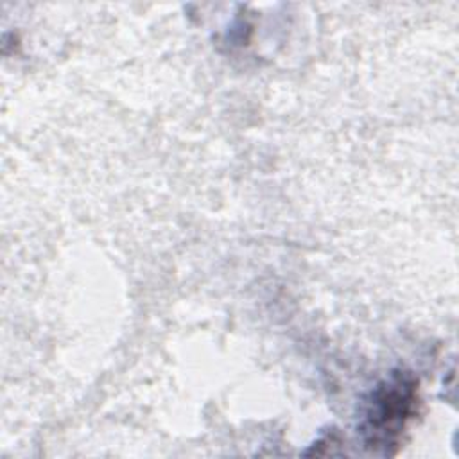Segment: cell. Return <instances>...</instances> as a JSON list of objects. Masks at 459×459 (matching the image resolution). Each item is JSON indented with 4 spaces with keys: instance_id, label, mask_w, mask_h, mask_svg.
<instances>
[{
    "instance_id": "6da1fadb",
    "label": "cell",
    "mask_w": 459,
    "mask_h": 459,
    "mask_svg": "<svg viewBox=\"0 0 459 459\" xmlns=\"http://www.w3.org/2000/svg\"><path fill=\"white\" fill-rule=\"evenodd\" d=\"M418 403V382L411 373L396 371L380 382L366 405L360 432L366 446L393 454Z\"/></svg>"
}]
</instances>
